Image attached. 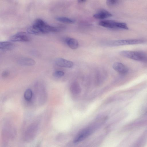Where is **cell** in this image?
Instances as JSON below:
<instances>
[{"label": "cell", "mask_w": 147, "mask_h": 147, "mask_svg": "<svg viewBox=\"0 0 147 147\" xmlns=\"http://www.w3.org/2000/svg\"><path fill=\"white\" fill-rule=\"evenodd\" d=\"M64 29L61 26H52L41 19H38L32 25L28 28L29 34L33 35L48 34L51 32H60Z\"/></svg>", "instance_id": "cell-1"}, {"label": "cell", "mask_w": 147, "mask_h": 147, "mask_svg": "<svg viewBox=\"0 0 147 147\" xmlns=\"http://www.w3.org/2000/svg\"><path fill=\"white\" fill-rule=\"evenodd\" d=\"M56 19L59 22L68 24L74 23L75 21L74 19L63 17H57Z\"/></svg>", "instance_id": "cell-14"}, {"label": "cell", "mask_w": 147, "mask_h": 147, "mask_svg": "<svg viewBox=\"0 0 147 147\" xmlns=\"http://www.w3.org/2000/svg\"><path fill=\"white\" fill-rule=\"evenodd\" d=\"M18 62L19 65L23 66H32L36 63L34 60L28 58H21L19 60Z\"/></svg>", "instance_id": "cell-9"}, {"label": "cell", "mask_w": 147, "mask_h": 147, "mask_svg": "<svg viewBox=\"0 0 147 147\" xmlns=\"http://www.w3.org/2000/svg\"><path fill=\"white\" fill-rule=\"evenodd\" d=\"M112 15L108 11L102 10L95 14L93 17L97 19H103L112 17Z\"/></svg>", "instance_id": "cell-10"}, {"label": "cell", "mask_w": 147, "mask_h": 147, "mask_svg": "<svg viewBox=\"0 0 147 147\" xmlns=\"http://www.w3.org/2000/svg\"><path fill=\"white\" fill-rule=\"evenodd\" d=\"M119 1L117 0H107L106 1L107 5L109 7L113 6L118 4Z\"/></svg>", "instance_id": "cell-16"}, {"label": "cell", "mask_w": 147, "mask_h": 147, "mask_svg": "<svg viewBox=\"0 0 147 147\" xmlns=\"http://www.w3.org/2000/svg\"><path fill=\"white\" fill-rule=\"evenodd\" d=\"M86 1L85 0H81V1H78V3H85Z\"/></svg>", "instance_id": "cell-19"}, {"label": "cell", "mask_w": 147, "mask_h": 147, "mask_svg": "<svg viewBox=\"0 0 147 147\" xmlns=\"http://www.w3.org/2000/svg\"><path fill=\"white\" fill-rule=\"evenodd\" d=\"M64 75V72L61 70L56 71L54 72L53 74V75L54 77L57 78L62 77H63Z\"/></svg>", "instance_id": "cell-17"}, {"label": "cell", "mask_w": 147, "mask_h": 147, "mask_svg": "<svg viewBox=\"0 0 147 147\" xmlns=\"http://www.w3.org/2000/svg\"><path fill=\"white\" fill-rule=\"evenodd\" d=\"M33 95V92L30 89H27L25 92L24 97L27 101H30L32 99Z\"/></svg>", "instance_id": "cell-15"}, {"label": "cell", "mask_w": 147, "mask_h": 147, "mask_svg": "<svg viewBox=\"0 0 147 147\" xmlns=\"http://www.w3.org/2000/svg\"><path fill=\"white\" fill-rule=\"evenodd\" d=\"M91 131L89 128L83 130L77 135L74 140V142L77 143L84 140L90 135Z\"/></svg>", "instance_id": "cell-7"}, {"label": "cell", "mask_w": 147, "mask_h": 147, "mask_svg": "<svg viewBox=\"0 0 147 147\" xmlns=\"http://www.w3.org/2000/svg\"><path fill=\"white\" fill-rule=\"evenodd\" d=\"M55 63L57 66L66 68H72L74 65L72 62L62 58H57Z\"/></svg>", "instance_id": "cell-6"}, {"label": "cell", "mask_w": 147, "mask_h": 147, "mask_svg": "<svg viewBox=\"0 0 147 147\" xmlns=\"http://www.w3.org/2000/svg\"><path fill=\"white\" fill-rule=\"evenodd\" d=\"M9 75V72L7 71H3L2 74V76L4 77H7Z\"/></svg>", "instance_id": "cell-18"}, {"label": "cell", "mask_w": 147, "mask_h": 147, "mask_svg": "<svg viewBox=\"0 0 147 147\" xmlns=\"http://www.w3.org/2000/svg\"><path fill=\"white\" fill-rule=\"evenodd\" d=\"M119 54L124 57L137 61H144L147 59L145 54L139 51H122Z\"/></svg>", "instance_id": "cell-2"}, {"label": "cell", "mask_w": 147, "mask_h": 147, "mask_svg": "<svg viewBox=\"0 0 147 147\" xmlns=\"http://www.w3.org/2000/svg\"><path fill=\"white\" fill-rule=\"evenodd\" d=\"M70 90L71 92L75 95L79 94L81 91V88L80 85L77 82H73L71 84Z\"/></svg>", "instance_id": "cell-13"}, {"label": "cell", "mask_w": 147, "mask_h": 147, "mask_svg": "<svg viewBox=\"0 0 147 147\" xmlns=\"http://www.w3.org/2000/svg\"><path fill=\"white\" fill-rule=\"evenodd\" d=\"M99 24L103 27L111 29H120L127 30V24L124 23L116 22L113 20H107L100 21Z\"/></svg>", "instance_id": "cell-3"}, {"label": "cell", "mask_w": 147, "mask_h": 147, "mask_svg": "<svg viewBox=\"0 0 147 147\" xmlns=\"http://www.w3.org/2000/svg\"><path fill=\"white\" fill-rule=\"evenodd\" d=\"M10 40L13 42H27L30 41L31 38L26 33L19 32L12 36Z\"/></svg>", "instance_id": "cell-5"}, {"label": "cell", "mask_w": 147, "mask_h": 147, "mask_svg": "<svg viewBox=\"0 0 147 147\" xmlns=\"http://www.w3.org/2000/svg\"><path fill=\"white\" fill-rule=\"evenodd\" d=\"M144 42V41L140 39L119 40L111 42L110 45L112 46H120L140 44Z\"/></svg>", "instance_id": "cell-4"}, {"label": "cell", "mask_w": 147, "mask_h": 147, "mask_svg": "<svg viewBox=\"0 0 147 147\" xmlns=\"http://www.w3.org/2000/svg\"><path fill=\"white\" fill-rule=\"evenodd\" d=\"M112 66L115 71L121 74H126L128 72V69L127 67L120 62H116L114 63Z\"/></svg>", "instance_id": "cell-8"}, {"label": "cell", "mask_w": 147, "mask_h": 147, "mask_svg": "<svg viewBox=\"0 0 147 147\" xmlns=\"http://www.w3.org/2000/svg\"><path fill=\"white\" fill-rule=\"evenodd\" d=\"M66 42L67 45L71 49L75 50L79 47L78 41L76 39L73 38H68L66 39Z\"/></svg>", "instance_id": "cell-12"}, {"label": "cell", "mask_w": 147, "mask_h": 147, "mask_svg": "<svg viewBox=\"0 0 147 147\" xmlns=\"http://www.w3.org/2000/svg\"><path fill=\"white\" fill-rule=\"evenodd\" d=\"M15 46L13 43L11 42L5 41L0 42V50L2 51H7L13 49Z\"/></svg>", "instance_id": "cell-11"}]
</instances>
